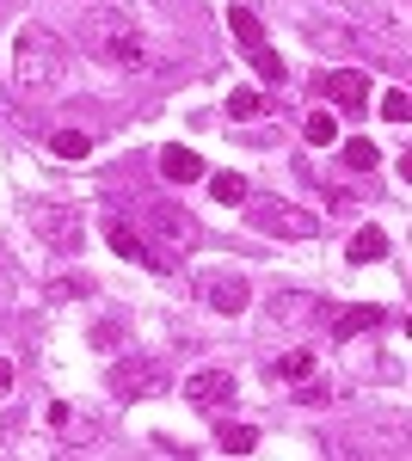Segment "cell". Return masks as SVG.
Instances as JSON below:
<instances>
[{
    "mask_svg": "<svg viewBox=\"0 0 412 461\" xmlns=\"http://www.w3.org/2000/svg\"><path fill=\"white\" fill-rule=\"evenodd\" d=\"M87 50L99 56L105 68H117V74H142V68H154V56H148V37H142V25L130 19V13H117V6H93V13H87Z\"/></svg>",
    "mask_w": 412,
    "mask_h": 461,
    "instance_id": "cell-1",
    "label": "cell"
},
{
    "mask_svg": "<svg viewBox=\"0 0 412 461\" xmlns=\"http://www.w3.org/2000/svg\"><path fill=\"white\" fill-rule=\"evenodd\" d=\"M69 74V50H62V37L43 32V25H19L13 37V80H19V93H50L56 80Z\"/></svg>",
    "mask_w": 412,
    "mask_h": 461,
    "instance_id": "cell-2",
    "label": "cell"
},
{
    "mask_svg": "<svg viewBox=\"0 0 412 461\" xmlns=\"http://www.w3.org/2000/svg\"><path fill=\"white\" fill-rule=\"evenodd\" d=\"M142 228L154 234L148 247L160 252L167 265L179 258V252H191V247H197V221H191V215L179 210V203H148V210H142Z\"/></svg>",
    "mask_w": 412,
    "mask_h": 461,
    "instance_id": "cell-3",
    "label": "cell"
},
{
    "mask_svg": "<svg viewBox=\"0 0 412 461\" xmlns=\"http://www.w3.org/2000/svg\"><path fill=\"white\" fill-rule=\"evenodd\" d=\"M32 228L43 234V247H56V252H74V247H80V234H87L80 210H74V203H56V197L32 210Z\"/></svg>",
    "mask_w": 412,
    "mask_h": 461,
    "instance_id": "cell-4",
    "label": "cell"
},
{
    "mask_svg": "<svg viewBox=\"0 0 412 461\" xmlns=\"http://www.w3.org/2000/svg\"><path fill=\"white\" fill-rule=\"evenodd\" d=\"M252 221H259L265 234H283V240H308L314 234V215L296 210V203H283V197H259V203H252Z\"/></svg>",
    "mask_w": 412,
    "mask_h": 461,
    "instance_id": "cell-5",
    "label": "cell"
},
{
    "mask_svg": "<svg viewBox=\"0 0 412 461\" xmlns=\"http://www.w3.org/2000/svg\"><path fill=\"white\" fill-rule=\"evenodd\" d=\"M105 240H111V247H117V252H124L130 265H148V271H172L167 258H160V252L148 247V234H136V228H130V221H117V215L105 221Z\"/></svg>",
    "mask_w": 412,
    "mask_h": 461,
    "instance_id": "cell-6",
    "label": "cell"
},
{
    "mask_svg": "<svg viewBox=\"0 0 412 461\" xmlns=\"http://www.w3.org/2000/svg\"><path fill=\"white\" fill-rule=\"evenodd\" d=\"M160 388V363H142V357H124L117 369H111V393H124V400H136V393Z\"/></svg>",
    "mask_w": 412,
    "mask_h": 461,
    "instance_id": "cell-7",
    "label": "cell"
},
{
    "mask_svg": "<svg viewBox=\"0 0 412 461\" xmlns=\"http://www.w3.org/2000/svg\"><path fill=\"white\" fill-rule=\"evenodd\" d=\"M326 99H333L344 117H357L363 99H370V80H363L357 68H333V74H326Z\"/></svg>",
    "mask_w": 412,
    "mask_h": 461,
    "instance_id": "cell-8",
    "label": "cell"
},
{
    "mask_svg": "<svg viewBox=\"0 0 412 461\" xmlns=\"http://www.w3.org/2000/svg\"><path fill=\"white\" fill-rule=\"evenodd\" d=\"M228 393H234V375H228V369H204V375L185 382V400H191V406H222Z\"/></svg>",
    "mask_w": 412,
    "mask_h": 461,
    "instance_id": "cell-9",
    "label": "cell"
},
{
    "mask_svg": "<svg viewBox=\"0 0 412 461\" xmlns=\"http://www.w3.org/2000/svg\"><path fill=\"white\" fill-rule=\"evenodd\" d=\"M204 302L215 308V314H241L246 308V284L228 277V271H215V277H204Z\"/></svg>",
    "mask_w": 412,
    "mask_h": 461,
    "instance_id": "cell-10",
    "label": "cell"
},
{
    "mask_svg": "<svg viewBox=\"0 0 412 461\" xmlns=\"http://www.w3.org/2000/svg\"><path fill=\"white\" fill-rule=\"evenodd\" d=\"M160 173L172 185H191V178H204V160L191 154V148H160Z\"/></svg>",
    "mask_w": 412,
    "mask_h": 461,
    "instance_id": "cell-11",
    "label": "cell"
},
{
    "mask_svg": "<svg viewBox=\"0 0 412 461\" xmlns=\"http://www.w3.org/2000/svg\"><path fill=\"white\" fill-rule=\"evenodd\" d=\"M228 25H234V37H241L246 50H265V32H259V13H252V6H234V13H228Z\"/></svg>",
    "mask_w": 412,
    "mask_h": 461,
    "instance_id": "cell-12",
    "label": "cell"
},
{
    "mask_svg": "<svg viewBox=\"0 0 412 461\" xmlns=\"http://www.w3.org/2000/svg\"><path fill=\"white\" fill-rule=\"evenodd\" d=\"M370 326H381V308H351V314L333 320V332H339V339H357V332H370Z\"/></svg>",
    "mask_w": 412,
    "mask_h": 461,
    "instance_id": "cell-13",
    "label": "cell"
},
{
    "mask_svg": "<svg viewBox=\"0 0 412 461\" xmlns=\"http://www.w3.org/2000/svg\"><path fill=\"white\" fill-rule=\"evenodd\" d=\"M209 191H215V203H234V210H241L246 197H252L241 173H215V178H209Z\"/></svg>",
    "mask_w": 412,
    "mask_h": 461,
    "instance_id": "cell-14",
    "label": "cell"
},
{
    "mask_svg": "<svg viewBox=\"0 0 412 461\" xmlns=\"http://www.w3.org/2000/svg\"><path fill=\"white\" fill-rule=\"evenodd\" d=\"M381 252H388V234H381V228H363V234L351 240V258H357V265H376Z\"/></svg>",
    "mask_w": 412,
    "mask_h": 461,
    "instance_id": "cell-15",
    "label": "cell"
},
{
    "mask_svg": "<svg viewBox=\"0 0 412 461\" xmlns=\"http://www.w3.org/2000/svg\"><path fill=\"white\" fill-rule=\"evenodd\" d=\"M277 375H283V382H308V375H314V357L308 351H283V357H277Z\"/></svg>",
    "mask_w": 412,
    "mask_h": 461,
    "instance_id": "cell-16",
    "label": "cell"
},
{
    "mask_svg": "<svg viewBox=\"0 0 412 461\" xmlns=\"http://www.w3.org/2000/svg\"><path fill=\"white\" fill-rule=\"evenodd\" d=\"M252 443H259V430H252V425H222V449H228V456H246Z\"/></svg>",
    "mask_w": 412,
    "mask_h": 461,
    "instance_id": "cell-17",
    "label": "cell"
},
{
    "mask_svg": "<svg viewBox=\"0 0 412 461\" xmlns=\"http://www.w3.org/2000/svg\"><path fill=\"white\" fill-rule=\"evenodd\" d=\"M56 154H62V160H87V154H93V142H87V136H80V130H62V136H56Z\"/></svg>",
    "mask_w": 412,
    "mask_h": 461,
    "instance_id": "cell-18",
    "label": "cell"
},
{
    "mask_svg": "<svg viewBox=\"0 0 412 461\" xmlns=\"http://www.w3.org/2000/svg\"><path fill=\"white\" fill-rule=\"evenodd\" d=\"M302 136H308L314 148H326V142H333V136H339V123H333V117H326V111H314L308 123H302Z\"/></svg>",
    "mask_w": 412,
    "mask_h": 461,
    "instance_id": "cell-19",
    "label": "cell"
},
{
    "mask_svg": "<svg viewBox=\"0 0 412 461\" xmlns=\"http://www.w3.org/2000/svg\"><path fill=\"white\" fill-rule=\"evenodd\" d=\"M252 68L265 74V80H283V62H277V50L265 43V50H252Z\"/></svg>",
    "mask_w": 412,
    "mask_h": 461,
    "instance_id": "cell-20",
    "label": "cell"
},
{
    "mask_svg": "<svg viewBox=\"0 0 412 461\" xmlns=\"http://www.w3.org/2000/svg\"><path fill=\"white\" fill-rule=\"evenodd\" d=\"M259 111H265L259 93H234V99H228V117H259Z\"/></svg>",
    "mask_w": 412,
    "mask_h": 461,
    "instance_id": "cell-21",
    "label": "cell"
},
{
    "mask_svg": "<svg viewBox=\"0 0 412 461\" xmlns=\"http://www.w3.org/2000/svg\"><path fill=\"white\" fill-rule=\"evenodd\" d=\"M344 167H357V173L376 167V148H370V142H344Z\"/></svg>",
    "mask_w": 412,
    "mask_h": 461,
    "instance_id": "cell-22",
    "label": "cell"
},
{
    "mask_svg": "<svg viewBox=\"0 0 412 461\" xmlns=\"http://www.w3.org/2000/svg\"><path fill=\"white\" fill-rule=\"evenodd\" d=\"M381 111H388V117H394V123H407V93H400V86H394V93H388V105H381Z\"/></svg>",
    "mask_w": 412,
    "mask_h": 461,
    "instance_id": "cell-23",
    "label": "cell"
},
{
    "mask_svg": "<svg viewBox=\"0 0 412 461\" xmlns=\"http://www.w3.org/2000/svg\"><path fill=\"white\" fill-rule=\"evenodd\" d=\"M13 388V363H0V393Z\"/></svg>",
    "mask_w": 412,
    "mask_h": 461,
    "instance_id": "cell-24",
    "label": "cell"
}]
</instances>
